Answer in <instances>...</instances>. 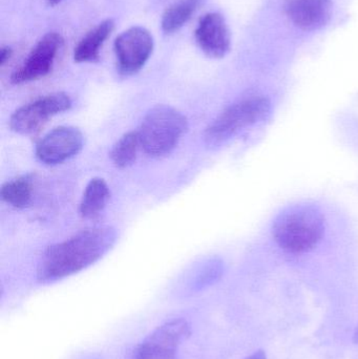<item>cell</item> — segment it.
<instances>
[{
	"instance_id": "2",
	"label": "cell",
	"mask_w": 358,
	"mask_h": 359,
	"mask_svg": "<svg viewBox=\"0 0 358 359\" xmlns=\"http://www.w3.org/2000/svg\"><path fill=\"white\" fill-rule=\"evenodd\" d=\"M325 217L319 207L301 203L279 213L271 231L280 248L292 255H302L319 244L325 234Z\"/></svg>"
},
{
	"instance_id": "10",
	"label": "cell",
	"mask_w": 358,
	"mask_h": 359,
	"mask_svg": "<svg viewBox=\"0 0 358 359\" xmlns=\"http://www.w3.org/2000/svg\"><path fill=\"white\" fill-rule=\"evenodd\" d=\"M195 40L210 58L226 56L230 50L231 38L224 17L219 13H208L202 17L195 29Z\"/></svg>"
},
{
	"instance_id": "17",
	"label": "cell",
	"mask_w": 358,
	"mask_h": 359,
	"mask_svg": "<svg viewBox=\"0 0 358 359\" xmlns=\"http://www.w3.org/2000/svg\"><path fill=\"white\" fill-rule=\"evenodd\" d=\"M13 55V50L10 46H4L0 50V65H6Z\"/></svg>"
},
{
	"instance_id": "1",
	"label": "cell",
	"mask_w": 358,
	"mask_h": 359,
	"mask_svg": "<svg viewBox=\"0 0 358 359\" xmlns=\"http://www.w3.org/2000/svg\"><path fill=\"white\" fill-rule=\"evenodd\" d=\"M117 233L111 227L82 230L44 251L38 267L42 283L55 282L78 273L102 259L115 245Z\"/></svg>"
},
{
	"instance_id": "12",
	"label": "cell",
	"mask_w": 358,
	"mask_h": 359,
	"mask_svg": "<svg viewBox=\"0 0 358 359\" xmlns=\"http://www.w3.org/2000/svg\"><path fill=\"white\" fill-rule=\"evenodd\" d=\"M115 27L113 19H106L90 29L75 48L74 60L77 63L95 62L100 57V50L105 40Z\"/></svg>"
},
{
	"instance_id": "5",
	"label": "cell",
	"mask_w": 358,
	"mask_h": 359,
	"mask_svg": "<svg viewBox=\"0 0 358 359\" xmlns=\"http://www.w3.org/2000/svg\"><path fill=\"white\" fill-rule=\"evenodd\" d=\"M71 100L65 93H54L41 97L17 109L10 119L12 130L19 135H31L38 132L50 118L69 111Z\"/></svg>"
},
{
	"instance_id": "18",
	"label": "cell",
	"mask_w": 358,
	"mask_h": 359,
	"mask_svg": "<svg viewBox=\"0 0 358 359\" xmlns=\"http://www.w3.org/2000/svg\"><path fill=\"white\" fill-rule=\"evenodd\" d=\"M246 359H267L266 353L262 350H259V351L254 352V354L249 356Z\"/></svg>"
},
{
	"instance_id": "6",
	"label": "cell",
	"mask_w": 358,
	"mask_h": 359,
	"mask_svg": "<svg viewBox=\"0 0 358 359\" xmlns=\"http://www.w3.org/2000/svg\"><path fill=\"white\" fill-rule=\"evenodd\" d=\"M153 38L145 27H132L118 36L115 53L118 67L124 76L138 73L151 57Z\"/></svg>"
},
{
	"instance_id": "16",
	"label": "cell",
	"mask_w": 358,
	"mask_h": 359,
	"mask_svg": "<svg viewBox=\"0 0 358 359\" xmlns=\"http://www.w3.org/2000/svg\"><path fill=\"white\" fill-rule=\"evenodd\" d=\"M140 147L138 132L126 133L113 145L109 157L118 168H126L136 161Z\"/></svg>"
},
{
	"instance_id": "15",
	"label": "cell",
	"mask_w": 358,
	"mask_h": 359,
	"mask_svg": "<svg viewBox=\"0 0 358 359\" xmlns=\"http://www.w3.org/2000/svg\"><path fill=\"white\" fill-rule=\"evenodd\" d=\"M1 198L15 208L22 209L29 206L33 196V181L31 177L23 176L20 178L6 182L2 185Z\"/></svg>"
},
{
	"instance_id": "4",
	"label": "cell",
	"mask_w": 358,
	"mask_h": 359,
	"mask_svg": "<svg viewBox=\"0 0 358 359\" xmlns=\"http://www.w3.org/2000/svg\"><path fill=\"white\" fill-rule=\"evenodd\" d=\"M270 111V100L266 97L242 99L225 109L206 128L205 141L214 147L224 144L246 128L264 121Z\"/></svg>"
},
{
	"instance_id": "11",
	"label": "cell",
	"mask_w": 358,
	"mask_h": 359,
	"mask_svg": "<svg viewBox=\"0 0 358 359\" xmlns=\"http://www.w3.org/2000/svg\"><path fill=\"white\" fill-rule=\"evenodd\" d=\"M284 10L296 27L315 31L329 20L331 6L328 0H286Z\"/></svg>"
},
{
	"instance_id": "13",
	"label": "cell",
	"mask_w": 358,
	"mask_h": 359,
	"mask_svg": "<svg viewBox=\"0 0 358 359\" xmlns=\"http://www.w3.org/2000/svg\"><path fill=\"white\" fill-rule=\"evenodd\" d=\"M109 188L106 182L101 178L92 179L84 190L80 202V215L84 219L98 217L109 200Z\"/></svg>"
},
{
	"instance_id": "19",
	"label": "cell",
	"mask_w": 358,
	"mask_h": 359,
	"mask_svg": "<svg viewBox=\"0 0 358 359\" xmlns=\"http://www.w3.org/2000/svg\"><path fill=\"white\" fill-rule=\"evenodd\" d=\"M62 0H48V6H55L57 4H60Z\"/></svg>"
},
{
	"instance_id": "7",
	"label": "cell",
	"mask_w": 358,
	"mask_h": 359,
	"mask_svg": "<svg viewBox=\"0 0 358 359\" xmlns=\"http://www.w3.org/2000/svg\"><path fill=\"white\" fill-rule=\"evenodd\" d=\"M189 335L191 326L186 320L166 323L141 344L134 359H177V349Z\"/></svg>"
},
{
	"instance_id": "9",
	"label": "cell",
	"mask_w": 358,
	"mask_h": 359,
	"mask_svg": "<svg viewBox=\"0 0 358 359\" xmlns=\"http://www.w3.org/2000/svg\"><path fill=\"white\" fill-rule=\"evenodd\" d=\"M62 43L60 34L56 32L46 34L34 46L20 69L13 73L11 81L22 84L46 77L52 69Z\"/></svg>"
},
{
	"instance_id": "14",
	"label": "cell",
	"mask_w": 358,
	"mask_h": 359,
	"mask_svg": "<svg viewBox=\"0 0 358 359\" xmlns=\"http://www.w3.org/2000/svg\"><path fill=\"white\" fill-rule=\"evenodd\" d=\"M202 0H179L170 6L162 17V29L166 34L179 31L183 25L188 22Z\"/></svg>"
},
{
	"instance_id": "3",
	"label": "cell",
	"mask_w": 358,
	"mask_h": 359,
	"mask_svg": "<svg viewBox=\"0 0 358 359\" xmlns=\"http://www.w3.org/2000/svg\"><path fill=\"white\" fill-rule=\"evenodd\" d=\"M188 122L178 109L157 105L145 115L138 130L141 149L151 157L172 153L186 133Z\"/></svg>"
},
{
	"instance_id": "8",
	"label": "cell",
	"mask_w": 358,
	"mask_h": 359,
	"mask_svg": "<svg viewBox=\"0 0 358 359\" xmlns=\"http://www.w3.org/2000/svg\"><path fill=\"white\" fill-rule=\"evenodd\" d=\"M82 133L73 126H59L38 143L36 157L46 165H57L71 159L83 147Z\"/></svg>"
}]
</instances>
